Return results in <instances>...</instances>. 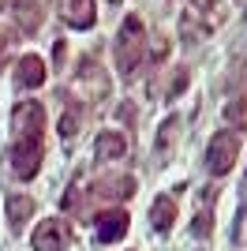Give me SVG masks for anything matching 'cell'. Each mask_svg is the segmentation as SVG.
Returning <instances> with one entry per match:
<instances>
[{
  "label": "cell",
  "instance_id": "obj_1",
  "mask_svg": "<svg viewBox=\"0 0 247 251\" xmlns=\"http://www.w3.org/2000/svg\"><path fill=\"white\" fill-rule=\"evenodd\" d=\"M116 72L124 79H131L139 72V64L146 60V26L139 15H127L120 23V34H116Z\"/></svg>",
  "mask_w": 247,
  "mask_h": 251
},
{
  "label": "cell",
  "instance_id": "obj_6",
  "mask_svg": "<svg viewBox=\"0 0 247 251\" xmlns=\"http://www.w3.org/2000/svg\"><path fill=\"white\" fill-rule=\"evenodd\" d=\"M56 8H60V19L68 26H75V30H90L94 19H98V4L94 0H60Z\"/></svg>",
  "mask_w": 247,
  "mask_h": 251
},
{
  "label": "cell",
  "instance_id": "obj_18",
  "mask_svg": "<svg viewBox=\"0 0 247 251\" xmlns=\"http://www.w3.org/2000/svg\"><path fill=\"white\" fill-rule=\"evenodd\" d=\"M4 4H11V0H0V8H4Z\"/></svg>",
  "mask_w": 247,
  "mask_h": 251
},
{
  "label": "cell",
  "instance_id": "obj_17",
  "mask_svg": "<svg viewBox=\"0 0 247 251\" xmlns=\"http://www.w3.org/2000/svg\"><path fill=\"white\" fill-rule=\"evenodd\" d=\"M195 236H210V210L195 218Z\"/></svg>",
  "mask_w": 247,
  "mask_h": 251
},
{
  "label": "cell",
  "instance_id": "obj_16",
  "mask_svg": "<svg viewBox=\"0 0 247 251\" xmlns=\"http://www.w3.org/2000/svg\"><path fill=\"white\" fill-rule=\"evenodd\" d=\"M11 42H15V34L8 26H0V68H4V60H8V52H11Z\"/></svg>",
  "mask_w": 247,
  "mask_h": 251
},
{
  "label": "cell",
  "instance_id": "obj_4",
  "mask_svg": "<svg viewBox=\"0 0 247 251\" xmlns=\"http://www.w3.org/2000/svg\"><path fill=\"white\" fill-rule=\"evenodd\" d=\"M68 244H72V229H68V221H60V218H45L30 236L34 251H68Z\"/></svg>",
  "mask_w": 247,
  "mask_h": 251
},
{
  "label": "cell",
  "instance_id": "obj_3",
  "mask_svg": "<svg viewBox=\"0 0 247 251\" xmlns=\"http://www.w3.org/2000/svg\"><path fill=\"white\" fill-rule=\"evenodd\" d=\"M236 154H240V135L236 131H217L206 147V169L214 176H225L228 169L236 165Z\"/></svg>",
  "mask_w": 247,
  "mask_h": 251
},
{
  "label": "cell",
  "instance_id": "obj_14",
  "mask_svg": "<svg viewBox=\"0 0 247 251\" xmlns=\"http://www.w3.org/2000/svg\"><path fill=\"white\" fill-rule=\"evenodd\" d=\"M79 124H82V116L75 113V109H68V113H64V120H60V135L68 139V147H72V139L79 135Z\"/></svg>",
  "mask_w": 247,
  "mask_h": 251
},
{
  "label": "cell",
  "instance_id": "obj_15",
  "mask_svg": "<svg viewBox=\"0 0 247 251\" xmlns=\"http://www.w3.org/2000/svg\"><path fill=\"white\" fill-rule=\"evenodd\" d=\"M176 116H169V120H165V127L161 131H157V154H169V147H173V135H176Z\"/></svg>",
  "mask_w": 247,
  "mask_h": 251
},
{
  "label": "cell",
  "instance_id": "obj_8",
  "mask_svg": "<svg viewBox=\"0 0 247 251\" xmlns=\"http://www.w3.org/2000/svg\"><path fill=\"white\" fill-rule=\"evenodd\" d=\"M15 83H19L23 90H38V86L45 83V64H41V56H23L19 68H15Z\"/></svg>",
  "mask_w": 247,
  "mask_h": 251
},
{
  "label": "cell",
  "instance_id": "obj_12",
  "mask_svg": "<svg viewBox=\"0 0 247 251\" xmlns=\"http://www.w3.org/2000/svg\"><path fill=\"white\" fill-rule=\"evenodd\" d=\"M30 214H34V199H30V195H11V199H8V221H11V229H23Z\"/></svg>",
  "mask_w": 247,
  "mask_h": 251
},
{
  "label": "cell",
  "instance_id": "obj_13",
  "mask_svg": "<svg viewBox=\"0 0 247 251\" xmlns=\"http://www.w3.org/2000/svg\"><path fill=\"white\" fill-rule=\"evenodd\" d=\"M225 120L232 124V131H240V127H247V94L232 98V101L225 105Z\"/></svg>",
  "mask_w": 247,
  "mask_h": 251
},
{
  "label": "cell",
  "instance_id": "obj_7",
  "mask_svg": "<svg viewBox=\"0 0 247 251\" xmlns=\"http://www.w3.org/2000/svg\"><path fill=\"white\" fill-rule=\"evenodd\" d=\"M79 86H82V94H86V101H101L109 94V75L94 60H82L79 64Z\"/></svg>",
  "mask_w": 247,
  "mask_h": 251
},
{
  "label": "cell",
  "instance_id": "obj_11",
  "mask_svg": "<svg viewBox=\"0 0 247 251\" xmlns=\"http://www.w3.org/2000/svg\"><path fill=\"white\" fill-rule=\"evenodd\" d=\"M191 11H198L206 23V30H217L225 23V4L221 0H191Z\"/></svg>",
  "mask_w": 247,
  "mask_h": 251
},
{
  "label": "cell",
  "instance_id": "obj_9",
  "mask_svg": "<svg viewBox=\"0 0 247 251\" xmlns=\"http://www.w3.org/2000/svg\"><path fill=\"white\" fill-rule=\"evenodd\" d=\"M94 154H98V161H116V157L127 154V139L120 131H101L94 143Z\"/></svg>",
  "mask_w": 247,
  "mask_h": 251
},
{
  "label": "cell",
  "instance_id": "obj_5",
  "mask_svg": "<svg viewBox=\"0 0 247 251\" xmlns=\"http://www.w3.org/2000/svg\"><path fill=\"white\" fill-rule=\"evenodd\" d=\"M127 210H101L98 218H94V232H98V240L101 244H116V240H124V232H127Z\"/></svg>",
  "mask_w": 247,
  "mask_h": 251
},
{
  "label": "cell",
  "instance_id": "obj_2",
  "mask_svg": "<svg viewBox=\"0 0 247 251\" xmlns=\"http://www.w3.org/2000/svg\"><path fill=\"white\" fill-rule=\"evenodd\" d=\"M11 169L19 180H34L41 169V131H11Z\"/></svg>",
  "mask_w": 247,
  "mask_h": 251
},
{
  "label": "cell",
  "instance_id": "obj_19",
  "mask_svg": "<svg viewBox=\"0 0 247 251\" xmlns=\"http://www.w3.org/2000/svg\"><path fill=\"white\" fill-rule=\"evenodd\" d=\"M109 4H120V0H109Z\"/></svg>",
  "mask_w": 247,
  "mask_h": 251
},
{
  "label": "cell",
  "instance_id": "obj_10",
  "mask_svg": "<svg viewBox=\"0 0 247 251\" xmlns=\"http://www.w3.org/2000/svg\"><path fill=\"white\" fill-rule=\"evenodd\" d=\"M150 225L157 232H169L176 225V199L173 195H157L154 206H150Z\"/></svg>",
  "mask_w": 247,
  "mask_h": 251
}]
</instances>
